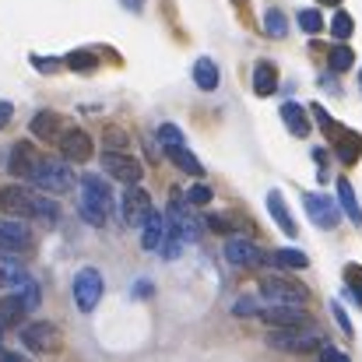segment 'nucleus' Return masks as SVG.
I'll use <instances>...</instances> for the list:
<instances>
[{
  "mask_svg": "<svg viewBox=\"0 0 362 362\" xmlns=\"http://www.w3.org/2000/svg\"><path fill=\"white\" fill-rule=\"evenodd\" d=\"M35 190L49 194V197H60L67 190H74V173L67 169V162H57V158H39L32 180H28Z\"/></svg>",
  "mask_w": 362,
  "mask_h": 362,
  "instance_id": "nucleus-1",
  "label": "nucleus"
},
{
  "mask_svg": "<svg viewBox=\"0 0 362 362\" xmlns=\"http://www.w3.org/2000/svg\"><path fill=\"white\" fill-rule=\"evenodd\" d=\"M260 296L267 306H303L310 299L306 285L292 281V278H281V274H267L260 278Z\"/></svg>",
  "mask_w": 362,
  "mask_h": 362,
  "instance_id": "nucleus-2",
  "label": "nucleus"
},
{
  "mask_svg": "<svg viewBox=\"0 0 362 362\" xmlns=\"http://www.w3.org/2000/svg\"><path fill=\"white\" fill-rule=\"evenodd\" d=\"M267 345L281 349V352H313V349L324 345V338H320L317 327H292V331H271Z\"/></svg>",
  "mask_w": 362,
  "mask_h": 362,
  "instance_id": "nucleus-3",
  "label": "nucleus"
},
{
  "mask_svg": "<svg viewBox=\"0 0 362 362\" xmlns=\"http://www.w3.org/2000/svg\"><path fill=\"white\" fill-rule=\"evenodd\" d=\"M103 288H106L103 285V274L95 267H81L74 274V306L81 313H92L99 306V299H103Z\"/></svg>",
  "mask_w": 362,
  "mask_h": 362,
  "instance_id": "nucleus-4",
  "label": "nucleus"
},
{
  "mask_svg": "<svg viewBox=\"0 0 362 362\" xmlns=\"http://www.w3.org/2000/svg\"><path fill=\"white\" fill-rule=\"evenodd\" d=\"M0 211H7L11 218H35L39 215V197L32 190H25L21 183H11L0 190Z\"/></svg>",
  "mask_w": 362,
  "mask_h": 362,
  "instance_id": "nucleus-5",
  "label": "nucleus"
},
{
  "mask_svg": "<svg viewBox=\"0 0 362 362\" xmlns=\"http://www.w3.org/2000/svg\"><path fill=\"white\" fill-rule=\"evenodd\" d=\"M103 173L106 176H113V180H120L127 187H137V180H141V162L134 158V155H127V151H106L103 155Z\"/></svg>",
  "mask_w": 362,
  "mask_h": 362,
  "instance_id": "nucleus-6",
  "label": "nucleus"
},
{
  "mask_svg": "<svg viewBox=\"0 0 362 362\" xmlns=\"http://www.w3.org/2000/svg\"><path fill=\"white\" fill-rule=\"evenodd\" d=\"M260 320L271 331H292V327H310V313L303 306H264Z\"/></svg>",
  "mask_w": 362,
  "mask_h": 362,
  "instance_id": "nucleus-7",
  "label": "nucleus"
},
{
  "mask_svg": "<svg viewBox=\"0 0 362 362\" xmlns=\"http://www.w3.org/2000/svg\"><path fill=\"white\" fill-rule=\"evenodd\" d=\"M21 345L28 352H53L60 345V331L49 320H32L21 327Z\"/></svg>",
  "mask_w": 362,
  "mask_h": 362,
  "instance_id": "nucleus-8",
  "label": "nucleus"
},
{
  "mask_svg": "<svg viewBox=\"0 0 362 362\" xmlns=\"http://www.w3.org/2000/svg\"><path fill=\"white\" fill-rule=\"evenodd\" d=\"M165 226H169V229H176L183 243L201 240V222L194 218V211L187 208V201H173V204L165 208Z\"/></svg>",
  "mask_w": 362,
  "mask_h": 362,
  "instance_id": "nucleus-9",
  "label": "nucleus"
},
{
  "mask_svg": "<svg viewBox=\"0 0 362 362\" xmlns=\"http://www.w3.org/2000/svg\"><path fill=\"white\" fill-rule=\"evenodd\" d=\"M303 208H306V215H310L320 229H334V226L341 222V208H338L331 197H324V194H303Z\"/></svg>",
  "mask_w": 362,
  "mask_h": 362,
  "instance_id": "nucleus-10",
  "label": "nucleus"
},
{
  "mask_svg": "<svg viewBox=\"0 0 362 362\" xmlns=\"http://www.w3.org/2000/svg\"><path fill=\"white\" fill-rule=\"evenodd\" d=\"M327 137L334 141V155H338L345 165H356V162L362 158V134H359V130L334 123V130H331Z\"/></svg>",
  "mask_w": 362,
  "mask_h": 362,
  "instance_id": "nucleus-11",
  "label": "nucleus"
},
{
  "mask_svg": "<svg viewBox=\"0 0 362 362\" xmlns=\"http://www.w3.org/2000/svg\"><path fill=\"white\" fill-rule=\"evenodd\" d=\"M148 215H151V197H148V190L127 187V190H123V222H127L130 229H137V226H144Z\"/></svg>",
  "mask_w": 362,
  "mask_h": 362,
  "instance_id": "nucleus-12",
  "label": "nucleus"
},
{
  "mask_svg": "<svg viewBox=\"0 0 362 362\" xmlns=\"http://www.w3.org/2000/svg\"><path fill=\"white\" fill-rule=\"evenodd\" d=\"M226 260H229V264H236V267H260V264L267 260V253H264L253 240L236 236V240L226 243Z\"/></svg>",
  "mask_w": 362,
  "mask_h": 362,
  "instance_id": "nucleus-13",
  "label": "nucleus"
},
{
  "mask_svg": "<svg viewBox=\"0 0 362 362\" xmlns=\"http://www.w3.org/2000/svg\"><path fill=\"white\" fill-rule=\"evenodd\" d=\"M32 246V233H28V226L25 222H18V218H0V253H21V250H28Z\"/></svg>",
  "mask_w": 362,
  "mask_h": 362,
  "instance_id": "nucleus-14",
  "label": "nucleus"
},
{
  "mask_svg": "<svg viewBox=\"0 0 362 362\" xmlns=\"http://www.w3.org/2000/svg\"><path fill=\"white\" fill-rule=\"evenodd\" d=\"M60 151H64L67 162H88V158H92V137H88L81 127L64 130V134H60Z\"/></svg>",
  "mask_w": 362,
  "mask_h": 362,
  "instance_id": "nucleus-15",
  "label": "nucleus"
},
{
  "mask_svg": "<svg viewBox=\"0 0 362 362\" xmlns=\"http://www.w3.org/2000/svg\"><path fill=\"white\" fill-rule=\"evenodd\" d=\"M39 151L32 148V144H25V141H18L14 148H11V158H7V169H11V176H21L25 183L32 180V173H35V165H39Z\"/></svg>",
  "mask_w": 362,
  "mask_h": 362,
  "instance_id": "nucleus-16",
  "label": "nucleus"
},
{
  "mask_svg": "<svg viewBox=\"0 0 362 362\" xmlns=\"http://www.w3.org/2000/svg\"><path fill=\"white\" fill-rule=\"evenodd\" d=\"M78 215H81L88 226H95V229H103V226L110 222V208H106L99 197L85 194V190H81V201H78Z\"/></svg>",
  "mask_w": 362,
  "mask_h": 362,
  "instance_id": "nucleus-17",
  "label": "nucleus"
},
{
  "mask_svg": "<svg viewBox=\"0 0 362 362\" xmlns=\"http://www.w3.org/2000/svg\"><path fill=\"white\" fill-rule=\"evenodd\" d=\"M81 190H85V194H92V197H99L110 211L117 208V197H113V187H110V180H106V176H99V173H85V176H81Z\"/></svg>",
  "mask_w": 362,
  "mask_h": 362,
  "instance_id": "nucleus-18",
  "label": "nucleus"
},
{
  "mask_svg": "<svg viewBox=\"0 0 362 362\" xmlns=\"http://www.w3.org/2000/svg\"><path fill=\"white\" fill-rule=\"evenodd\" d=\"M25 281H28L25 264H21L18 257H11V253H0V285H4V288H18V285H25Z\"/></svg>",
  "mask_w": 362,
  "mask_h": 362,
  "instance_id": "nucleus-19",
  "label": "nucleus"
},
{
  "mask_svg": "<svg viewBox=\"0 0 362 362\" xmlns=\"http://www.w3.org/2000/svg\"><path fill=\"white\" fill-rule=\"evenodd\" d=\"M28 127H32V134H35L39 141H53V137H60V130H64V117L42 110V113H35V120L28 123Z\"/></svg>",
  "mask_w": 362,
  "mask_h": 362,
  "instance_id": "nucleus-20",
  "label": "nucleus"
},
{
  "mask_svg": "<svg viewBox=\"0 0 362 362\" xmlns=\"http://www.w3.org/2000/svg\"><path fill=\"white\" fill-rule=\"evenodd\" d=\"M267 211H271V218L281 226V233H285V236H296V233H299V229H296V222H292V215H288V204H285L281 190H271V194H267Z\"/></svg>",
  "mask_w": 362,
  "mask_h": 362,
  "instance_id": "nucleus-21",
  "label": "nucleus"
},
{
  "mask_svg": "<svg viewBox=\"0 0 362 362\" xmlns=\"http://www.w3.org/2000/svg\"><path fill=\"white\" fill-rule=\"evenodd\" d=\"M162 236H165V215L151 208V215H148L144 226H141V246H144V250H158Z\"/></svg>",
  "mask_w": 362,
  "mask_h": 362,
  "instance_id": "nucleus-22",
  "label": "nucleus"
},
{
  "mask_svg": "<svg viewBox=\"0 0 362 362\" xmlns=\"http://www.w3.org/2000/svg\"><path fill=\"white\" fill-rule=\"evenodd\" d=\"M267 260H271L278 271H303V267L310 264V257H306L303 250H292V246H281V250H274Z\"/></svg>",
  "mask_w": 362,
  "mask_h": 362,
  "instance_id": "nucleus-23",
  "label": "nucleus"
},
{
  "mask_svg": "<svg viewBox=\"0 0 362 362\" xmlns=\"http://www.w3.org/2000/svg\"><path fill=\"white\" fill-rule=\"evenodd\" d=\"M274 88H278V71H274L271 60H260V64L253 67V92H257V95H271Z\"/></svg>",
  "mask_w": 362,
  "mask_h": 362,
  "instance_id": "nucleus-24",
  "label": "nucleus"
},
{
  "mask_svg": "<svg viewBox=\"0 0 362 362\" xmlns=\"http://www.w3.org/2000/svg\"><path fill=\"white\" fill-rule=\"evenodd\" d=\"M281 120H285V127H288V134H296V137H306V134H310L306 110H303L299 103H285V106H281Z\"/></svg>",
  "mask_w": 362,
  "mask_h": 362,
  "instance_id": "nucleus-25",
  "label": "nucleus"
},
{
  "mask_svg": "<svg viewBox=\"0 0 362 362\" xmlns=\"http://www.w3.org/2000/svg\"><path fill=\"white\" fill-rule=\"evenodd\" d=\"M338 208L352 218V226H362V208H359V201H356V190H352L349 180H338Z\"/></svg>",
  "mask_w": 362,
  "mask_h": 362,
  "instance_id": "nucleus-26",
  "label": "nucleus"
},
{
  "mask_svg": "<svg viewBox=\"0 0 362 362\" xmlns=\"http://www.w3.org/2000/svg\"><path fill=\"white\" fill-rule=\"evenodd\" d=\"M25 320V306L14 299V296H7V299H0V334H7L11 327H18Z\"/></svg>",
  "mask_w": 362,
  "mask_h": 362,
  "instance_id": "nucleus-27",
  "label": "nucleus"
},
{
  "mask_svg": "<svg viewBox=\"0 0 362 362\" xmlns=\"http://www.w3.org/2000/svg\"><path fill=\"white\" fill-rule=\"evenodd\" d=\"M194 81H197L201 92H215V88H218V67H215L208 57H201V60L194 64Z\"/></svg>",
  "mask_w": 362,
  "mask_h": 362,
  "instance_id": "nucleus-28",
  "label": "nucleus"
},
{
  "mask_svg": "<svg viewBox=\"0 0 362 362\" xmlns=\"http://www.w3.org/2000/svg\"><path fill=\"white\" fill-rule=\"evenodd\" d=\"M165 158H169L173 165H180L187 176H204V165H201V162H197V158H194V155L183 148V144H180V148H165Z\"/></svg>",
  "mask_w": 362,
  "mask_h": 362,
  "instance_id": "nucleus-29",
  "label": "nucleus"
},
{
  "mask_svg": "<svg viewBox=\"0 0 362 362\" xmlns=\"http://www.w3.org/2000/svg\"><path fill=\"white\" fill-rule=\"evenodd\" d=\"M64 64H67L74 74H92V71L99 67L95 53H88V49H74V53H67V57H64Z\"/></svg>",
  "mask_w": 362,
  "mask_h": 362,
  "instance_id": "nucleus-30",
  "label": "nucleus"
},
{
  "mask_svg": "<svg viewBox=\"0 0 362 362\" xmlns=\"http://www.w3.org/2000/svg\"><path fill=\"white\" fill-rule=\"evenodd\" d=\"M14 299L25 306V313H32V310H39V299H42V296H39V285L28 278L25 285H18V288H14Z\"/></svg>",
  "mask_w": 362,
  "mask_h": 362,
  "instance_id": "nucleus-31",
  "label": "nucleus"
},
{
  "mask_svg": "<svg viewBox=\"0 0 362 362\" xmlns=\"http://www.w3.org/2000/svg\"><path fill=\"white\" fill-rule=\"evenodd\" d=\"M352 32H356V21H352V14H349V11H334V18H331V35H334L338 42H345Z\"/></svg>",
  "mask_w": 362,
  "mask_h": 362,
  "instance_id": "nucleus-32",
  "label": "nucleus"
},
{
  "mask_svg": "<svg viewBox=\"0 0 362 362\" xmlns=\"http://www.w3.org/2000/svg\"><path fill=\"white\" fill-rule=\"evenodd\" d=\"M264 32H267L271 39H281V35L288 32V21H285V14H281L278 7H271V11L264 14Z\"/></svg>",
  "mask_w": 362,
  "mask_h": 362,
  "instance_id": "nucleus-33",
  "label": "nucleus"
},
{
  "mask_svg": "<svg viewBox=\"0 0 362 362\" xmlns=\"http://www.w3.org/2000/svg\"><path fill=\"white\" fill-rule=\"evenodd\" d=\"M327 64H331L334 71H349V67L356 64V53H352L345 42H338V46H331V57H327Z\"/></svg>",
  "mask_w": 362,
  "mask_h": 362,
  "instance_id": "nucleus-34",
  "label": "nucleus"
},
{
  "mask_svg": "<svg viewBox=\"0 0 362 362\" xmlns=\"http://www.w3.org/2000/svg\"><path fill=\"white\" fill-rule=\"evenodd\" d=\"M180 246H183L180 233L165 226V236H162V243H158V253H162V260H176V257H180Z\"/></svg>",
  "mask_w": 362,
  "mask_h": 362,
  "instance_id": "nucleus-35",
  "label": "nucleus"
},
{
  "mask_svg": "<svg viewBox=\"0 0 362 362\" xmlns=\"http://www.w3.org/2000/svg\"><path fill=\"white\" fill-rule=\"evenodd\" d=\"M299 28H303L306 35H317V32L324 28V18H320V11H313V7H303V11H299Z\"/></svg>",
  "mask_w": 362,
  "mask_h": 362,
  "instance_id": "nucleus-36",
  "label": "nucleus"
},
{
  "mask_svg": "<svg viewBox=\"0 0 362 362\" xmlns=\"http://www.w3.org/2000/svg\"><path fill=\"white\" fill-rule=\"evenodd\" d=\"M211 197H215V194H211V187L194 183V187L187 190V197H183V201H187V208H204V204H211Z\"/></svg>",
  "mask_w": 362,
  "mask_h": 362,
  "instance_id": "nucleus-37",
  "label": "nucleus"
},
{
  "mask_svg": "<svg viewBox=\"0 0 362 362\" xmlns=\"http://www.w3.org/2000/svg\"><path fill=\"white\" fill-rule=\"evenodd\" d=\"M158 141H162V148H180L183 144V130L176 123H162L158 127Z\"/></svg>",
  "mask_w": 362,
  "mask_h": 362,
  "instance_id": "nucleus-38",
  "label": "nucleus"
},
{
  "mask_svg": "<svg viewBox=\"0 0 362 362\" xmlns=\"http://www.w3.org/2000/svg\"><path fill=\"white\" fill-rule=\"evenodd\" d=\"M260 310H264V306H260L257 296H243V299L233 303V313H236V317H260Z\"/></svg>",
  "mask_w": 362,
  "mask_h": 362,
  "instance_id": "nucleus-39",
  "label": "nucleus"
},
{
  "mask_svg": "<svg viewBox=\"0 0 362 362\" xmlns=\"http://www.w3.org/2000/svg\"><path fill=\"white\" fill-rule=\"evenodd\" d=\"M345 281H349V292L356 296V303L362 306V267L349 264V267H345Z\"/></svg>",
  "mask_w": 362,
  "mask_h": 362,
  "instance_id": "nucleus-40",
  "label": "nucleus"
},
{
  "mask_svg": "<svg viewBox=\"0 0 362 362\" xmlns=\"http://www.w3.org/2000/svg\"><path fill=\"white\" fill-rule=\"evenodd\" d=\"M204 226H208L211 233H218V236H229V233H233V222H229V218H222V215H208V218H204Z\"/></svg>",
  "mask_w": 362,
  "mask_h": 362,
  "instance_id": "nucleus-41",
  "label": "nucleus"
},
{
  "mask_svg": "<svg viewBox=\"0 0 362 362\" xmlns=\"http://www.w3.org/2000/svg\"><path fill=\"white\" fill-rule=\"evenodd\" d=\"M317 352H320V362H352L349 356H345V352H338L334 345H320Z\"/></svg>",
  "mask_w": 362,
  "mask_h": 362,
  "instance_id": "nucleus-42",
  "label": "nucleus"
},
{
  "mask_svg": "<svg viewBox=\"0 0 362 362\" xmlns=\"http://www.w3.org/2000/svg\"><path fill=\"white\" fill-rule=\"evenodd\" d=\"M60 64H64V60H57V57H53V60H49V57H32V67H35L39 74H49V71H57Z\"/></svg>",
  "mask_w": 362,
  "mask_h": 362,
  "instance_id": "nucleus-43",
  "label": "nucleus"
},
{
  "mask_svg": "<svg viewBox=\"0 0 362 362\" xmlns=\"http://www.w3.org/2000/svg\"><path fill=\"white\" fill-rule=\"evenodd\" d=\"M331 313H334V320H338V327H341L345 334H352V320H349V313L341 310V303H331Z\"/></svg>",
  "mask_w": 362,
  "mask_h": 362,
  "instance_id": "nucleus-44",
  "label": "nucleus"
},
{
  "mask_svg": "<svg viewBox=\"0 0 362 362\" xmlns=\"http://www.w3.org/2000/svg\"><path fill=\"white\" fill-rule=\"evenodd\" d=\"M106 144H117L113 151H120V148H127V137H123V130H117V127L110 130V127H106Z\"/></svg>",
  "mask_w": 362,
  "mask_h": 362,
  "instance_id": "nucleus-45",
  "label": "nucleus"
},
{
  "mask_svg": "<svg viewBox=\"0 0 362 362\" xmlns=\"http://www.w3.org/2000/svg\"><path fill=\"white\" fill-rule=\"evenodd\" d=\"M11 117H14V106L11 103H0V130L11 123Z\"/></svg>",
  "mask_w": 362,
  "mask_h": 362,
  "instance_id": "nucleus-46",
  "label": "nucleus"
},
{
  "mask_svg": "<svg viewBox=\"0 0 362 362\" xmlns=\"http://www.w3.org/2000/svg\"><path fill=\"white\" fill-rule=\"evenodd\" d=\"M134 296L148 299V296H151V285H148V281H137V285H134Z\"/></svg>",
  "mask_w": 362,
  "mask_h": 362,
  "instance_id": "nucleus-47",
  "label": "nucleus"
},
{
  "mask_svg": "<svg viewBox=\"0 0 362 362\" xmlns=\"http://www.w3.org/2000/svg\"><path fill=\"white\" fill-rule=\"evenodd\" d=\"M0 362H28V359H25V356H14V352H4V349H0Z\"/></svg>",
  "mask_w": 362,
  "mask_h": 362,
  "instance_id": "nucleus-48",
  "label": "nucleus"
},
{
  "mask_svg": "<svg viewBox=\"0 0 362 362\" xmlns=\"http://www.w3.org/2000/svg\"><path fill=\"white\" fill-rule=\"evenodd\" d=\"M123 7H127V11H137V7H141V4H144V0H120Z\"/></svg>",
  "mask_w": 362,
  "mask_h": 362,
  "instance_id": "nucleus-49",
  "label": "nucleus"
},
{
  "mask_svg": "<svg viewBox=\"0 0 362 362\" xmlns=\"http://www.w3.org/2000/svg\"><path fill=\"white\" fill-rule=\"evenodd\" d=\"M320 4H327V7H338V4H341V0H320Z\"/></svg>",
  "mask_w": 362,
  "mask_h": 362,
  "instance_id": "nucleus-50",
  "label": "nucleus"
},
{
  "mask_svg": "<svg viewBox=\"0 0 362 362\" xmlns=\"http://www.w3.org/2000/svg\"><path fill=\"white\" fill-rule=\"evenodd\" d=\"M359 85H362V74H359Z\"/></svg>",
  "mask_w": 362,
  "mask_h": 362,
  "instance_id": "nucleus-51",
  "label": "nucleus"
}]
</instances>
